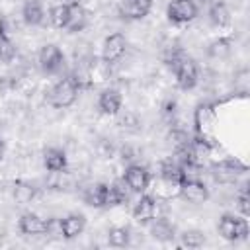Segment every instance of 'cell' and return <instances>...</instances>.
I'll return each mask as SVG.
<instances>
[{
  "mask_svg": "<svg viewBox=\"0 0 250 250\" xmlns=\"http://www.w3.org/2000/svg\"><path fill=\"white\" fill-rule=\"evenodd\" d=\"M168 66L172 68L174 76H176V82L182 90H191L195 88L197 84V78H199V70H197V64L191 57H188L182 49H174L170 59H168Z\"/></svg>",
  "mask_w": 250,
  "mask_h": 250,
  "instance_id": "obj_1",
  "label": "cell"
},
{
  "mask_svg": "<svg viewBox=\"0 0 250 250\" xmlns=\"http://www.w3.org/2000/svg\"><path fill=\"white\" fill-rule=\"evenodd\" d=\"M78 90H80V82L74 76H64L53 84V88L47 94V102L57 109L70 107L78 98Z\"/></svg>",
  "mask_w": 250,
  "mask_h": 250,
  "instance_id": "obj_2",
  "label": "cell"
},
{
  "mask_svg": "<svg viewBox=\"0 0 250 250\" xmlns=\"http://www.w3.org/2000/svg\"><path fill=\"white\" fill-rule=\"evenodd\" d=\"M219 234L225 240H230V242L244 240L248 236V221H246V217H242V215L234 217V215L225 213L219 219Z\"/></svg>",
  "mask_w": 250,
  "mask_h": 250,
  "instance_id": "obj_3",
  "label": "cell"
},
{
  "mask_svg": "<svg viewBox=\"0 0 250 250\" xmlns=\"http://www.w3.org/2000/svg\"><path fill=\"white\" fill-rule=\"evenodd\" d=\"M178 193L193 205L205 203L209 199V189L199 178H182V182L178 184Z\"/></svg>",
  "mask_w": 250,
  "mask_h": 250,
  "instance_id": "obj_4",
  "label": "cell"
},
{
  "mask_svg": "<svg viewBox=\"0 0 250 250\" xmlns=\"http://www.w3.org/2000/svg\"><path fill=\"white\" fill-rule=\"evenodd\" d=\"M37 62H39V66H41L43 72L55 74V72H59V70L62 68V64H64V55H62V51H61L57 45L47 43V45H43V47L39 49Z\"/></svg>",
  "mask_w": 250,
  "mask_h": 250,
  "instance_id": "obj_5",
  "label": "cell"
},
{
  "mask_svg": "<svg viewBox=\"0 0 250 250\" xmlns=\"http://www.w3.org/2000/svg\"><path fill=\"white\" fill-rule=\"evenodd\" d=\"M150 180H152L150 172L141 164H131L123 172V182L135 193H145L148 189V186H150Z\"/></svg>",
  "mask_w": 250,
  "mask_h": 250,
  "instance_id": "obj_6",
  "label": "cell"
},
{
  "mask_svg": "<svg viewBox=\"0 0 250 250\" xmlns=\"http://www.w3.org/2000/svg\"><path fill=\"white\" fill-rule=\"evenodd\" d=\"M125 49H127V39L123 33H109L105 39H104V45H102V61L105 64H111V62H117L123 55H125Z\"/></svg>",
  "mask_w": 250,
  "mask_h": 250,
  "instance_id": "obj_7",
  "label": "cell"
},
{
  "mask_svg": "<svg viewBox=\"0 0 250 250\" xmlns=\"http://www.w3.org/2000/svg\"><path fill=\"white\" fill-rule=\"evenodd\" d=\"M166 14L174 23H188L197 16V4L193 0H170Z\"/></svg>",
  "mask_w": 250,
  "mask_h": 250,
  "instance_id": "obj_8",
  "label": "cell"
},
{
  "mask_svg": "<svg viewBox=\"0 0 250 250\" xmlns=\"http://www.w3.org/2000/svg\"><path fill=\"white\" fill-rule=\"evenodd\" d=\"M244 170H246V166L236 160H223L211 168V174H213L215 182H219V184H232Z\"/></svg>",
  "mask_w": 250,
  "mask_h": 250,
  "instance_id": "obj_9",
  "label": "cell"
},
{
  "mask_svg": "<svg viewBox=\"0 0 250 250\" xmlns=\"http://www.w3.org/2000/svg\"><path fill=\"white\" fill-rule=\"evenodd\" d=\"M213 123H215V109L211 104H199L193 111V125H195V131L197 135L201 137H207L213 129Z\"/></svg>",
  "mask_w": 250,
  "mask_h": 250,
  "instance_id": "obj_10",
  "label": "cell"
},
{
  "mask_svg": "<svg viewBox=\"0 0 250 250\" xmlns=\"http://www.w3.org/2000/svg\"><path fill=\"white\" fill-rule=\"evenodd\" d=\"M152 8V0H121L119 2V16L127 20H141Z\"/></svg>",
  "mask_w": 250,
  "mask_h": 250,
  "instance_id": "obj_11",
  "label": "cell"
},
{
  "mask_svg": "<svg viewBox=\"0 0 250 250\" xmlns=\"http://www.w3.org/2000/svg\"><path fill=\"white\" fill-rule=\"evenodd\" d=\"M86 229V217L82 213H68L66 217L61 219V236L66 240L76 238L82 234Z\"/></svg>",
  "mask_w": 250,
  "mask_h": 250,
  "instance_id": "obj_12",
  "label": "cell"
},
{
  "mask_svg": "<svg viewBox=\"0 0 250 250\" xmlns=\"http://www.w3.org/2000/svg\"><path fill=\"white\" fill-rule=\"evenodd\" d=\"M121 104H123V98L115 88H105L98 96V109L104 115H117L121 109Z\"/></svg>",
  "mask_w": 250,
  "mask_h": 250,
  "instance_id": "obj_13",
  "label": "cell"
},
{
  "mask_svg": "<svg viewBox=\"0 0 250 250\" xmlns=\"http://www.w3.org/2000/svg\"><path fill=\"white\" fill-rule=\"evenodd\" d=\"M45 227H47V221L43 217H39L37 213H23L18 221V229L21 234L25 236H37V234H45Z\"/></svg>",
  "mask_w": 250,
  "mask_h": 250,
  "instance_id": "obj_14",
  "label": "cell"
},
{
  "mask_svg": "<svg viewBox=\"0 0 250 250\" xmlns=\"http://www.w3.org/2000/svg\"><path fill=\"white\" fill-rule=\"evenodd\" d=\"M156 217V199L152 195H141L133 207V219L141 225H148Z\"/></svg>",
  "mask_w": 250,
  "mask_h": 250,
  "instance_id": "obj_15",
  "label": "cell"
},
{
  "mask_svg": "<svg viewBox=\"0 0 250 250\" xmlns=\"http://www.w3.org/2000/svg\"><path fill=\"white\" fill-rule=\"evenodd\" d=\"M84 201L90 207H107L109 205V186L104 182L92 184L90 188L84 189Z\"/></svg>",
  "mask_w": 250,
  "mask_h": 250,
  "instance_id": "obj_16",
  "label": "cell"
},
{
  "mask_svg": "<svg viewBox=\"0 0 250 250\" xmlns=\"http://www.w3.org/2000/svg\"><path fill=\"white\" fill-rule=\"evenodd\" d=\"M43 164L49 172L53 174H61L64 168H66V154L62 148H57V146H49L43 150Z\"/></svg>",
  "mask_w": 250,
  "mask_h": 250,
  "instance_id": "obj_17",
  "label": "cell"
},
{
  "mask_svg": "<svg viewBox=\"0 0 250 250\" xmlns=\"http://www.w3.org/2000/svg\"><path fill=\"white\" fill-rule=\"evenodd\" d=\"M150 234H152L154 240L170 242V240L176 238V227L164 217H154L150 221Z\"/></svg>",
  "mask_w": 250,
  "mask_h": 250,
  "instance_id": "obj_18",
  "label": "cell"
},
{
  "mask_svg": "<svg viewBox=\"0 0 250 250\" xmlns=\"http://www.w3.org/2000/svg\"><path fill=\"white\" fill-rule=\"evenodd\" d=\"M68 4H70V18H68L66 29H68L70 33H78V31H82V29L86 27V23H88V12H86V8L80 4V0H72V2H68Z\"/></svg>",
  "mask_w": 250,
  "mask_h": 250,
  "instance_id": "obj_19",
  "label": "cell"
},
{
  "mask_svg": "<svg viewBox=\"0 0 250 250\" xmlns=\"http://www.w3.org/2000/svg\"><path fill=\"white\" fill-rule=\"evenodd\" d=\"M21 16H23V21L31 27L35 25H41L43 23V18H45V12H43V6L39 0H27L23 4V10H21Z\"/></svg>",
  "mask_w": 250,
  "mask_h": 250,
  "instance_id": "obj_20",
  "label": "cell"
},
{
  "mask_svg": "<svg viewBox=\"0 0 250 250\" xmlns=\"http://www.w3.org/2000/svg\"><path fill=\"white\" fill-rule=\"evenodd\" d=\"M188 150H189V156H191V160L195 162V164H199L201 160H205L207 156H211V150H213V146H211V143L205 139V137H197V139H193V141H189V145H188Z\"/></svg>",
  "mask_w": 250,
  "mask_h": 250,
  "instance_id": "obj_21",
  "label": "cell"
},
{
  "mask_svg": "<svg viewBox=\"0 0 250 250\" xmlns=\"http://www.w3.org/2000/svg\"><path fill=\"white\" fill-rule=\"evenodd\" d=\"M209 20L215 27H227L230 23V10L225 2H213L209 8Z\"/></svg>",
  "mask_w": 250,
  "mask_h": 250,
  "instance_id": "obj_22",
  "label": "cell"
},
{
  "mask_svg": "<svg viewBox=\"0 0 250 250\" xmlns=\"http://www.w3.org/2000/svg\"><path fill=\"white\" fill-rule=\"evenodd\" d=\"M68 18H70V4L68 2H61V4H55L49 12V20L55 27L59 29H66L68 25Z\"/></svg>",
  "mask_w": 250,
  "mask_h": 250,
  "instance_id": "obj_23",
  "label": "cell"
},
{
  "mask_svg": "<svg viewBox=\"0 0 250 250\" xmlns=\"http://www.w3.org/2000/svg\"><path fill=\"white\" fill-rule=\"evenodd\" d=\"M129 188H127V184L123 182V178L121 180H117L115 184H111L109 186V205H121V203H125L127 199H129Z\"/></svg>",
  "mask_w": 250,
  "mask_h": 250,
  "instance_id": "obj_24",
  "label": "cell"
},
{
  "mask_svg": "<svg viewBox=\"0 0 250 250\" xmlns=\"http://www.w3.org/2000/svg\"><path fill=\"white\" fill-rule=\"evenodd\" d=\"M129 238H131V232H129L127 227H111L107 230V242L111 246H117V248L127 246L129 244Z\"/></svg>",
  "mask_w": 250,
  "mask_h": 250,
  "instance_id": "obj_25",
  "label": "cell"
},
{
  "mask_svg": "<svg viewBox=\"0 0 250 250\" xmlns=\"http://www.w3.org/2000/svg\"><path fill=\"white\" fill-rule=\"evenodd\" d=\"M14 199L18 203H29L33 197H35V188L27 182H16L14 184Z\"/></svg>",
  "mask_w": 250,
  "mask_h": 250,
  "instance_id": "obj_26",
  "label": "cell"
},
{
  "mask_svg": "<svg viewBox=\"0 0 250 250\" xmlns=\"http://www.w3.org/2000/svg\"><path fill=\"white\" fill-rule=\"evenodd\" d=\"M182 244L188 246V248H199L205 244V234L197 229H189V230H184L182 232Z\"/></svg>",
  "mask_w": 250,
  "mask_h": 250,
  "instance_id": "obj_27",
  "label": "cell"
},
{
  "mask_svg": "<svg viewBox=\"0 0 250 250\" xmlns=\"http://www.w3.org/2000/svg\"><path fill=\"white\" fill-rule=\"evenodd\" d=\"M207 51H209L211 57H215V59H223V57H227V55L230 53V39H225V37L215 39V41L209 45Z\"/></svg>",
  "mask_w": 250,
  "mask_h": 250,
  "instance_id": "obj_28",
  "label": "cell"
},
{
  "mask_svg": "<svg viewBox=\"0 0 250 250\" xmlns=\"http://www.w3.org/2000/svg\"><path fill=\"white\" fill-rule=\"evenodd\" d=\"M16 53L18 49L12 39H0V61L2 62H10L16 57Z\"/></svg>",
  "mask_w": 250,
  "mask_h": 250,
  "instance_id": "obj_29",
  "label": "cell"
},
{
  "mask_svg": "<svg viewBox=\"0 0 250 250\" xmlns=\"http://www.w3.org/2000/svg\"><path fill=\"white\" fill-rule=\"evenodd\" d=\"M236 207L240 211L242 217H248L250 215V195H248V186H244L236 197Z\"/></svg>",
  "mask_w": 250,
  "mask_h": 250,
  "instance_id": "obj_30",
  "label": "cell"
},
{
  "mask_svg": "<svg viewBox=\"0 0 250 250\" xmlns=\"http://www.w3.org/2000/svg\"><path fill=\"white\" fill-rule=\"evenodd\" d=\"M0 39H12L10 37V27H8V21L4 18H0Z\"/></svg>",
  "mask_w": 250,
  "mask_h": 250,
  "instance_id": "obj_31",
  "label": "cell"
},
{
  "mask_svg": "<svg viewBox=\"0 0 250 250\" xmlns=\"http://www.w3.org/2000/svg\"><path fill=\"white\" fill-rule=\"evenodd\" d=\"M4 152H6V143H4V139L0 137V160L4 158Z\"/></svg>",
  "mask_w": 250,
  "mask_h": 250,
  "instance_id": "obj_32",
  "label": "cell"
}]
</instances>
